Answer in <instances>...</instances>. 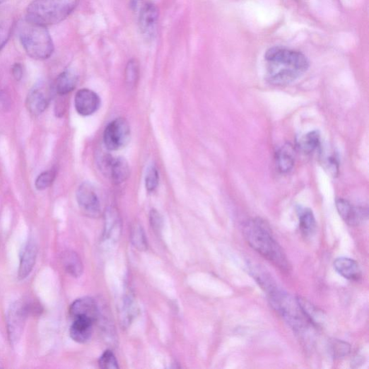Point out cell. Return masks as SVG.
<instances>
[{"mask_svg":"<svg viewBox=\"0 0 369 369\" xmlns=\"http://www.w3.org/2000/svg\"><path fill=\"white\" fill-rule=\"evenodd\" d=\"M267 80L274 86H284L298 79L310 67L303 53L281 47L269 49L265 54Z\"/></svg>","mask_w":369,"mask_h":369,"instance_id":"1","label":"cell"},{"mask_svg":"<svg viewBox=\"0 0 369 369\" xmlns=\"http://www.w3.org/2000/svg\"><path fill=\"white\" fill-rule=\"evenodd\" d=\"M242 232L245 240L253 250L281 271L289 270L287 257L264 220L255 218L247 221Z\"/></svg>","mask_w":369,"mask_h":369,"instance_id":"2","label":"cell"},{"mask_svg":"<svg viewBox=\"0 0 369 369\" xmlns=\"http://www.w3.org/2000/svg\"><path fill=\"white\" fill-rule=\"evenodd\" d=\"M20 41L27 54L35 60L49 59L54 52V45L47 26L25 18L18 25Z\"/></svg>","mask_w":369,"mask_h":369,"instance_id":"3","label":"cell"},{"mask_svg":"<svg viewBox=\"0 0 369 369\" xmlns=\"http://www.w3.org/2000/svg\"><path fill=\"white\" fill-rule=\"evenodd\" d=\"M79 0H34L25 18L45 26L59 23L76 9Z\"/></svg>","mask_w":369,"mask_h":369,"instance_id":"4","label":"cell"},{"mask_svg":"<svg viewBox=\"0 0 369 369\" xmlns=\"http://www.w3.org/2000/svg\"><path fill=\"white\" fill-rule=\"evenodd\" d=\"M265 291L272 307L294 330L301 333L313 327L305 315L298 299L292 298L276 283Z\"/></svg>","mask_w":369,"mask_h":369,"instance_id":"5","label":"cell"},{"mask_svg":"<svg viewBox=\"0 0 369 369\" xmlns=\"http://www.w3.org/2000/svg\"><path fill=\"white\" fill-rule=\"evenodd\" d=\"M130 6L138 15V25L142 35L146 39H153L159 18L157 6L146 0H131Z\"/></svg>","mask_w":369,"mask_h":369,"instance_id":"6","label":"cell"},{"mask_svg":"<svg viewBox=\"0 0 369 369\" xmlns=\"http://www.w3.org/2000/svg\"><path fill=\"white\" fill-rule=\"evenodd\" d=\"M131 136L130 126L124 118H117L110 122L104 131V143L110 151H119L129 143Z\"/></svg>","mask_w":369,"mask_h":369,"instance_id":"7","label":"cell"},{"mask_svg":"<svg viewBox=\"0 0 369 369\" xmlns=\"http://www.w3.org/2000/svg\"><path fill=\"white\" fill-rule=\"evenodd\" d=\"M30 305L17 302L11 305L7 317L8 333L11 345L20 340L25 320L32 311Z\"/></svg>","mask_w":369,"mask_h":369,"instance_id":"8","label":"cell"},{"mask_svg":"<svg viewBox=\"0 0 369 369\" xmlns=\"http://www.w3.org/2000/svg\"><path fill=\"white\" fill-rule=\"evenodd\" d=\"M52 98V90L46 83L35 85L28 93L26 106L33 116L42 115L48 107Z\"/></svg>","mask_w":369,"mask_h":369,"instance_id":"9","label":"cell"},{"mask_svg":"<svg viewBox=\"0 0 369 369\" xmlns=\"http://www.w3.org/2000/svg\"><path fill=\"white\" fill-rule=\"evenodd\" d=\"M102 171L116 184L124 182L130 175L127 161L123 158H115L105 156L101 161Z\"/></svg>","mask_w":369,"mask_h":369,"instance_id":"10","label":"cell"},{"mask_svg":"<svg viewBox=\"0 0 369 369\" xmlns=\"http://www.w3.org/2000/svg\"><path fill=\"white\" fill-rule=\"evenodd\" d=\"M77 201L81 210L90 217H98L100 214V204L98 195L92 184L83 182L76 194Z\"/></svg>","mask_w":369,"mask_h":369,"instance_id":"11","label":"cell"},{"mask_svg":"<svg viewBox=\"0 0 369 369\" xmlns=\"http://www.w3.org/2000/svg\"><path fill=\"white\" fill-rule=\"evenodd\" d=\"M100 105V99L97 93L89 89L79 90L75 98L77 112L83 117L95 114Z\"/></svg>","mask_w":369,"mask_h":369,"instance_id":"12","label":"cell"},{"mask_svg":"<svg viewBox=\"0 0 369 369\" xmlns=\"http://www.w3.org/2000/svg\"><path fill=\"white\" fill-rule=\"evenodd\" d=\"M339 215L349 226H358L367 218V209L356 207L344 199L336 201Z\"/></svg>","mask_w":369,"mask_h":369,"instance_id":"13","label":"cell"},{"mask_svg":"<svg viewBox=\"0 0 369 369\" xmlns=\"http://www.w3.org/2000/svg\"><path fill=\"white\" fill-rule=\"evenodd\" d=\"M69 315L72 320L83 318L94 322L98 317V310L93 299L83 298L77 300L71 305Z\"/></svg>","mask_w":369,"mask_h":369,"instance_id":"14","label":"cell"},{"mask_svg":"<svg viewBox=\"0 0 369 369\" xmlns=\"http://www.w3.org/2000/svg\"><path fill=\"white\" fill-rule=\"evenodd\" d=\"M37 253H38V247L35 242L33 240H29L20 257L18 269L20 279H25L30 274L35 264Z\"/></svg>","mask_w":369,"mask_h":369,"instance_id":"15","label":"cell"},{"mask_svg":"<svg viewBox=\"0 0 369 369\" xmlns=\"http://www.w3.org/2000/svg\"><path fill=\"white\" fill-rule=\"evenodd\" d=\"M93 322L83 318L73 320L69 334L71 339L79 344L90 341L93 334Z\"/></svg>","mask_w":369,"mask_h":369,"instance_id":"16","label":"cell"},{"mask_svg":"<svg viewBox=\"0 0 369 369\" xmlns=\"http://www.w3.org/2000/svg\"><path fill=\"white\" fill-rule=\"evenodd\" d=\"M334 269L344 278L358 281L361 279L362 274L358 264L348 257H339L334 262Z\"/></svg>","mask_w":369,"mask_h":369,"instance_id":"17","label":"cell"},{"mask_svg":"<svg viewBox=\"0 0 369 369\" xmlns=\"http://www.w3.org/2000/svg\"><path fill=\"white\" fill-rule=\"evenodd\" d=\"M276 165L278 170L281 173L291 172L295 164V150L290 143L282 145L275 156Z\"/></svg>","mask_w":369,"mask_h":369,"instance_id":"18","label":"cell"},{"mask_svg":"<svg viewBox=\"0 0 369 369\" xmlns=\"http://www.w3.org/2000/svg\"><path fill=\"white\" fill-rule=\"evenodd\" d=\"M62 265L69 275L80 277L83 271V266L79 255L74 251H66L62 256Z\"/></svg>","mask_w":369,"mask_h":369,"instance_id":"19","label":"cell"},{"mask_svg":"<svg viewBox=\"0 0 369 369\" xmlns=\"http://www.w3.org/2000/svg\"><path fill=\"white\" fill-rule=\"evenodd\" d=\"M78 83V77L75 72L70 70L63 71L57 78L56 90L60 95H66L76 89Z\"/></svg>","mask_w":369,"mask_h":369,"instance_id":"20","label":"cell"},{"mask_svg":"<svg viewBox=\"0 0 369 369\" xmlns=\"http://www.w3.org/2000/svg\"><path fill=\"white\" fill-rule=\"evenodd\" d=\"M298 213L300 220V228L305 237L313 235L316 230V220L312 211L308 208L299 207Z\"/></svg>","mask_w":369,"mask_h":369,"instance_id":"21","label":"cell"},{"mask_svg":"<svg viewBox=\"0 0 369 369\" xmlns=\"http://www.w3.org/2000/svg\"><path fill=\"white\" fill-rule=\"evenodd\" d=\"M13 25V19L6 12H0V52L9 41Z\"/></svg>","mask_w":369,"mask_h":369,"instance_id":"22","label":"cell"},{"mask_svg":"<svg viewBox=\"0 0 369 369\" xmlns=\"http://www.w3.org/2000/svg\"><path fill=\"white\" fill-rule=\"evenodd\" d=\"M298 300L305 315L312 326L315 327H319L322 324V321H323V313L308 300L301 298H298Z\"/></svg>","mask_w":369,"mask_h":369,"instance_id":"23","label":"cell"},{"mask_svg":"<svg viewBox=\"0 0 369 369\" xmlns=\"http://www.w3.org/2000/svg\"><path fill=\"white\" fill-rule=\"evenodd\" d=\"M320 145V134L318 131H310L300 141V148L307 154L314 152Z\"/></svg>","mask_w":369,"mask_h":369,"instance_id":"24","label":"cell"},{"mask_svg":"<svg viewBox=\"0 0 369 369\" xmlns=\"http://www.w3.org/2000/svg\"><path fill=\"white\" fill-rule=\"evenodd\" d=\"M328 351L334 358H341L348 356L351 351V345L345 341L333 339L328 343Z\"/></svg>","mask_w":369,"mask_h":369,"instance_id":"25","label":"cell"},{"mask_svg":"<svg viewBox=\"0 0 369 369\" xmlns=\"http://www.w3.org/2000/svg\"><path fill=\"white\" fill-rule=\"evenodd\" d=\"M139 77V64L136 59H132L128 62L125 70L127 86L133 88L136 85Z\"/></svg>","mask_w":369,"mask_h":369,"instance_id":"26","label":"cell"},{"mask_svg":"<svg viewBox=\"0 0 369 369\" xmlns=\"http://www.w3.org/2000/svg\"><path fill=\"white\" fill-rule=\"evenodd\" d=\"M56 175V171L54 170L45 171L40 174L35 181V189L39 191H45L49 189L53 184Z\"/></svg>","mask_w":369,"mask_h":369,"instance_id":"27","label":"cell"},{"mask_svg":"<svg viewBox=\"0 0 369 369\" xmlns=\"http://www.w3.org/2000/svg\"><path fill=\"white\" fill-rule=\"evenodd\" d=\"M131 240L134 246L139 250H144L147 248V241L144 232L139 225H135L131 229Z\"/></svg>","mask_w":369,"mask_h":369,"instance_id":"28","label":"cell"},{"mask_svg":"<svg viewBox=\"0 0 369 369\" xmlns=\"http://www.w3.org/2000/svg\"><path fill=\"white\" fill-rule=\"evenodd\" d=\"M158 184H159L158 170L156 166L152 165L146 171V177H145L146 189L149 192H153L158 188Z\"/></svg>","mask_w":369,"mask_h":369,"instance_id":"29","label":"cell"},{"mask_svg":"<svg viewBox=\"0 0 369 369\" xmlns=\"http://www.w3.org/2000/svg\"><path fill=\"white\" fill-rule=\"evenodd\" d=\"M99 366L103 369H117L119 368L118 361L115 354L110 351H106L100 358Z\"/></svg>","mask_w":369,"mask_h":369,"instance_id":"30","label":"cell"},{"mask_svg":"<svg viewBox=\"0 0 369 369\" xmlns=\"http://www.w3.org/2000/svg\"><path fill=\"white\" fill-rule=\"evenodd\" d=\"M151 223L156 232L159 233L160 231L163 226V218L160 213L156 209H153L151 212Z\"/></svg>","mask_w":369,"mask_h":369,"instance_id":"31","label":"cell"},{"mask_svg":"<svg viewBox=\"0 0 369 369\" xmlns=\"http://www.w3.org/2000/svg\"><path fill=\"white\" fill-rule=\"evenodd\" d=\"M11 107V100L9 95L4 91H0V112H8Z\"/></svg>","mask_w":369,"mask_h":369,"instance_id":"32","label":"cell"},{"mask_svg":"<svg viewBox=\"0 0 369 369\" xmlns=\"http://www.w3.org/2000/svg\"><path fill=\"white\" fill-rule=\"evenodd\" d=\"M12 74L15 80L20 81L23 76V69L22 65L19 63L15 64L12 68Z\"/></svg>","mask_w":369,"mask_h":369,"instance_id":"33","label":"cell"},{"mask_svg":"<svg viewBox=\"0 0 369 369\" xmlns=\"http://www.w3.org/2000/svg\"><path fill=\"white\" fill-rule=\"evenodd\" d=\"M6 1H7V0H0V5L4 4Z\"/></svg>","mask_w":369,"mask_h":369,"instance_id":"34","label":"cell"}]
</instances>
